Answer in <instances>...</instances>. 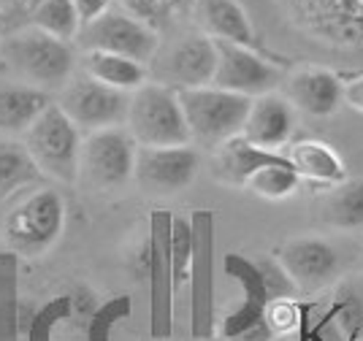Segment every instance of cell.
Here are the masks:
<instances>
[{
	"mask_svg": "<svg viewBox=\"0 0 363 341\" xmlns=\"http://www.w3.org/2000/svg\"><path fill=\"white\" fill-rule=\"evenodd\" d=\"M279 19L325 57L363 60V0H272Z\"/></svg>",
	"mask_w": 363,
	"mask_h": 341,
	"instance_id": "cell-1",
	"label": "cell"
},
{
	"mask_svg": "<svg viewBox=\"0 0 363 341\" xmlns=\"http://www.w3.org/2000/svg\"><path fill=\"white\" fill-rule=\"evenodd\" d=\"M3 60L14 68V74L38 89H62L74 76V49L68 41H60L38 28H22L3 38Z\"/></svg>",
	"mask_w": 363,
	"mask_h": 341,
	"instance_id": "cell-2",
	"label": "cell"
},
{
	"mask_svg": "<svg viewBox=\"0 0 363 341\" xmlns=\"http://www.w3.org/2000/svg\"><path fill=\"white\" fill-rule=\"evenodd\" d=\"M179 104L193 135V144L220 149L225 141L242 135L252 98L228 92L214 84L193 89H177Z\"/></svg>",
	"mask_w": 363,
	"mask_h": 341,
	"instance_id": "cell-3",
	"label": "cell"
},
{
	"mask_svg": "<svg viewBox=\"0 0 363 341\" xmlns=\"http://www.w3.org/2000/svg\"><path fill=\"white\" fill-rule=\"evenodd\" d=\"M128 133L138 147H187L193 135L182 111L179 92L168 84H144L130 95Z\"/></svg>",
	"mask_w": 363,
	"mask_h": 341,
	"instance_id": "cell-4",
	"label": "cell"
},
{
	"mask_svg": "<svg viewBox=\"0 0 363 341\" xmlns=\"http://www.w3.org/2000/svg\"><path fill=\"white\" fill-rule=\"evenodd\" d=\"M22 144L28 147L30 157L44 177L62 181V184L79 181V160H82L84 138L57 104H52L33 122Z\"/></svg>",
	"mask_w": 363,
	"mask_h": 341,
	"instance_id": "cell-5",
	"label": "cell"
},
{
	"mask_svg": "<svg viewBox=\"0 0 363 341\" xmlns=\"http://www.w3.org/2000/svg\"><path fill=\"white\" fill-rule=\"evenodd\" d=\"M65 228V203L55 190H35L9 214L3 236L9 247L22 257H38L49 252Z\"/></svg>",
	"mask_w": 363,
	"mask_h": 341,
	"instance_id": "cell-6",
	"label": "cell"
},
{
	"mask_svg": "<svg viewBox=\"0 0 363 341\" xmlns=\"http://www.w3.org/2000/svg\"><path fill=\"white\" fill-rule=\"evenodd\" d=\"M136 152L138 144L128 128H108L90 133L82 144L79 160V179L90 190H122L133 181L136 174Z\"/></svg>",
	"mask_w": 363,
	"mask_h": 341,
	"instance_id": "cell-7",
	"label": "cell"
},
{
	"mask_svg": "<svg viewBox=\"0 0 363 341\" xmlns=\"http://www.w3.org/2000/svg\"><path fill=\"white\" fill-rule=\"evenodd\" d=\"M130 95L133 92L106 87L95 82L92 76L79 74L71 76L68 84L60 89L57 106L79 130L90 135L98 130H108V128H122L130 111Z\"/></svg>",
	"mask_w": 363,
	"mask_h": 341,
	"instance_id": "cell-8",
	"label": "cell"
},
{
	"mask_svg": "<svg viewBox=\"0 0 363 341\" xmlns=\"http://www.w3.org/2000/svg\"><path fill=\"white\" fill-rule=\"evenodd\" d=\"M214 44H217L214 87L239 92L247 98H260L285 84V71L272 60L260 57L255 49L230 41H214Z\"/></svg>",
	"mask_w": 363,
	"mask_h": 341,
	"instance_id": "cell-9",
	"label": "cell"
},
{
	"mask_svg": "<svg viewBox=\"0 0 363 341\" xmlns=\"http://www.w3.org/2000/svg\"><path fill=\"white\" fill-rule=\"evenodd\" d=\"M79 38L87 52H108V55L136 60L141 65L157 55V30L125 11H111V9L95 22L84 25Z\"/></svg>",
	"mask_w": 363,
	"mask_h": 341,
	"instance_id": "cell-10",
	"label": "cell"
},
{
	"mask_svg": "<svg viewBox=\"0 0 363 341\" xmlns=\"http://www.w3.org/2000/svg\"><path fill=\"white\" fill-rule=\"evenodd\" d=\"M201 168V155L187 147H138L133 181L150 195H174L184 190Z\"/></svg>",
	"mask_w": 363,
	"mask_h": 341,
	"instance_id": "cell-11",
	"label": "cell"
},
{
	"mask_svg": "<svg viewBox=\"0 0 363 341\" xmlns=\"http://www.w3.org/2000/svg\"><path fill=\"white\" fill-rule=\"evenodd\" d=\"M279 263L298 287V296L328 287L339 274V255L325 238L318 236L290 238L279 250Z\"/></svg>",
	"mask_w": 363,
	"mask_h": 341,
	"instance_id": "cell-12",
	"label": "cell"
},
{
	"mask_svg": "<svg viewBox=\"0 0 363 341\" xmlns=\"http://www.w3.org/2000/svg\"><path fill=\"white\" fill-rule=\"evenodd\" d=\"M225 274L233 276L236 282L242 284L244 301L223 320V339L230 341L236 339L239 333H244L247 328L257 325L266 320L269 306L274 301L269 296V287L263 282V274L257 268L255 257H244V255H225Z\"/></svg>",
	"mask_w": 363,
	"mask_h": 341,
	"instance_id": "cell-13",
	"label": "cell"
},
{
	"mask_svg": "<svg viewBox=\"0 0 363 341\" xmlns=\"http://www.w3.org/2000/svg\"><path fill=\"white\" fill-rule=\"evenodd\" d=\"M163 82L174 89H193L206 87L214 82V71H217V44L212 35H184L179 44L168 49L166 60H163Z\"/></svg>",
	"mask_w": 363,
	"mask_h": 341,
	"instance_id": "cell-14",
	"label": "cell"
},
{
	"mask_svg": "<svg viewBox=\"0 0 363 341\" xmlns=\"http://www.w3.org/2000/svg\"><path fill=\"white\" fill-rule=\"evenodd\" d=\"M285 98L309 117H331L345 104V82L331 68H303L285 79Z\"/></svg>",
	"mask_w": 363,
	"mask_h": 341,
	"instance_id": "cell-15",
	"label": "cell"
},
{
	"mask_svg": "<svg viewBox=\"0 0 363 341\" xmlns=\"http://www.w3.org/2000/svg\"><path fill=\"white\" fill-rule=\"evenodd\" d=\"M293 128H296V114H293L290 101L285 95L269 92V95L252 98L242 138L266 152H285Z\"/></svg>",
	"mask_w": 363,
	"mask_h": 341,
	"instance_id": "cell-16",
	"label": "cell"
},
{
	"mask_svg": "<svg viewBox=\"0 0 363 341\" xmlns=\"http://www.w3.org/2000/svg\"><path fill=\"white\" fill-rule=\"evenodd\" d=\"M52 104V92L46 89L25 82H0V135H25Z\"/></svg>",
	"mask_w": 363,
	"mask_h": 341,
	"instance_id": "cell-17",
	"label": "cell"
},
{
	"mask_svg": "<svg viewBox=\"0 0 363 341\" xmlns=\"http://www.w3.org/2000/svg\"><path fill=\"white\" fill-rule=\"evenodd\" d=\"M277 163H288L285 152H266V149L250 144L242 135H236V138H230V141H225L223 147L217 149V155H214V177L220 181H225V184L244 187L247 179L252 177L255 171Z\"/></svg>",
	"mask_w": 363,
	"mask_h": 341,
	"instance_id": "cell-18",
	"label": "cell"
},
{
	"mask_svg": "<svg viewBox=\"0 0 363 341\" xmlns=\"http://www.w3.org/2000/svg\"><path fill=\"white\" fill-rule=\"evenodd\" d=\"M318 323L342 341H363V276H350L336 287Z\"/></svg>",
	"mask_w": 363,
	"mask_h": 341,
	"instance_id": "cell-19",
	"label": "cell"
},
{
	"mask_svg": "<svg viewBox=\"0 0 363 341\" xmlns=\"http://www.w3.org/2000/svg\"><path fill=\"white\" fill-rule=\"evenodd\" d=\"M198 11L203 19V28L209 30L214 41H230L257 49V35L250 14L239 0H198Z\"/></svg>",
	"mask_w": 363,
	"mask_h": 341,
	"instance_id": "cell-20",
	"label": "cell"
},
{
	"mask_svg": "<svg viewBox=\"0 0 363 341\" xmlns=\"http://www.w3.org/2000/svg\"><path fill=\"white\" fill-rule=\"evenodd\" d=\"M285 157L293 165V171L301 177V181L306 179V181H315V184L333 187V184H342L347 179L342 157L325 141H315V138L298 141L285 152Z\"/></svg>",
	"mask_w": 363,
	"mask_h": 341,
	"instance_id": "cell-21",
	"label": "cell"
},
{
	"mask_svg": "<svg viewBox=\"0 0 363 341\" xmlns=\"http://www.w3.org/2000/svg\"><path fill=\"white\" fill-rule=\"evenodd\" d=\"M84 74L106 87L122 89V92H136L147 82V71L141 62L120 57V55H108V52H87Z\"/></svg>",
	"mask_w": 363,
	"mask_h": 341,
	"instance_id": "cell-22",
	"label": "cell"
},
{
	"mask_svg": "<svg viewBox=\"0 0 363 341\" xmlns=\"http://www.w3.org/2000/svg\"><path fill=\"white\" fill-rule=\"evenodd\" d=\"M44 174L38 171L28 147L22 141L0 135V201H6L22 187L38 184Z\"/></svg>",
	"mask_w": 363,
	"mask_h": 341,
	"instance_id": "cell-23",
	"label": "cell"
},
{
	"mask_svg": "<svg viewBox=\"0 0 363 341\" xmlns=\"http://www.w3.org/2000/svg\"><path fill=\"white\" fill-rule=\"evenodd\" d=\"M323 220L342 230L363 228V179H345L342 184L328 187L323 201Z\"/></svg>",
	"mask_w": 363,
	"mask_h": 341,
	"instance_id": "cell-24",
	"label": "cell"
},
{
	"mask_svg": "<svg viewBox=\"0 0 363 341\" xmlns=\"http://www.w3.org/2000/svg\"><path fill=\"white\" fill-rule=\"evenodd\" d=\"M33 314L22 317V301L16 296L14 282V263L9 255H0V341H19L22 330L28 333Z\"/></svg>",
	"mask_w": 363,
	"mask_h": 341,
	"instance_id": "cell-25",
	"label": "cell"
},
{
	"mask_svg": "<svg viewBox=\"0 0 363 341\" xmlns=\"http://www.w3.org/2000/svg\"><path fill=\"white\" fill-rule=\"evenodd\" d=\"M30 25L68 44L82 33V19H79L74 0H35L30 11Z\"/></svg>",
	"mask_w": 363,
	"mask_h": 341,
	"instance_id": "cell-26",
	"label": "cell"
},
{
	"mask_svg": "<svg viewBox=\"0 0 363 341\" xmlns=\"http://www.w3.org/2000/svg\"><path fill=\"white\" fill-rule=\"evenodd\" d=\"M168 250H171L174 293H179L182 287L193 279V266H196V233H193L187 220H174L171 223Z\"/></svg>",
	"mask_w": 363,
	"mask_h": 341,
	"instance_id": "cell-27",
	"label": "cell"
},
{
	"mask_svg": "<svg viewBox=\"0 0 363 341\" xmlns=\"http://www.w3.org/2000/svg\"><path fill=\"white\" fill-rule=\"evenodd\" d=\"M301 184V177L293 171L290 163H277V165H266L255 171L252 177L247 179V190L255 193L257 198H266V201H282V198H290V195L298 190Z\"/></svg>",
	"mask_w": 363,
	"mask_h": 341,
	"instance_id": "cell-28",
	"label": "cell"
},
{
	"mask_svg": "<svg viewBox=\"0 0 363 341\" xmlns=\"http://www.w3.org/2000/svg\"><path fill=\"white\" fill-rule=\"evenodd\" d=\"M74 314V296H57L46 301V306L35 309L30 325H28V341H55V330L62 320Z\"/></svg>",
	"mask_w": 363,
	"mask_h": 341,
	"instance_id": "cell-29",
	"label": "cell"
},
{
	"mask_svg": "<svg viewBox=\"0 0 363 341\" xmlns=\"http://www.w3.org/2000/svg\"><path fill=\"white\" fill-rule=\"evenodd\" d=\"M130 314V298L117 296L101 303L95 312L90 314V323H87V341H111V330L114 325L125 320Z\"/></svg>",
	"mask_w": 363,
	"mask_h": 341,
	"instance_id": "cell-30",
	"label": "cell"
},
{
	"mask_svg": "<svg viewBox=\"0 0 363 341\" xmlns=\"http://www.w3.org/2000/svg\"><path fill=\"white\" fill-rule=\"evenodd\" d=\"M117 3L122 6L125 14H130L133 19L150 25V28H157L168 11L166 0H117Z\"/></svg>",
	"mask_w": 363,
	"mask_h": 341,
	"instance_id": "cell-31",
	"label": "cell"
},
{
	"mask_svg": "<svg viewBox=\"0 0 363 341\" xmlns=\"http://www.w3.org/2000/svg\"><path fill=\"white\" fill-rule=\"evenodd\" d=\"M130 268H133V276L136 279H150V271H152V236L144 238L141 241V247H138L133 257H130Z\"/></svg>",
	"mask_w": 363,
	"mask_h": 341,
	"instance_id": "cell-32",
	"label": "cell"
},
{
	"mask_svg": "<svg viewBox=\"0 0 363 341\" xmlns=\"http://www.w3.org/2000/svg\"><path fill=\"white\" fill-rule=\"evenodd\" d=\"M76 11H79V19H82V28L95 22L101 14H106L111 0H74Z\"/></svg>",
	"mask_w": 363,
	"mask_h": 341,
	"instance_id": "cell-33",
	"label": "cell"
},
{
	"mask_svg": "<svg viewBox=\"0 0 363 341\" xmlns=\"http://www.w3.org/2000/svg\"><path fill=\"white\" fill-rule=\"evenodd\" d=\"M277 339H279V336H277V330L269 325V320H263V323L247 328L244 333H239L236 339H230V341H277Z\"/></svg>",
	"mask_w": 363,
	"mask_h": 341,
	"instance_id": "cell-34",
	"label": "cell"
},
{
	"mask_svg": "<svg viewBox=\"0 0 363 341\" xmlns=\"http://www.w3.org/2000/svg\"><path fill=\"white\" fill-rule=\"evenodd\" d=\"M345 104L363 114V74L345 82Z\"/></svg>",
	"mask_w": 363,
	"mask_h": 341,
	"instance_id": "cell-35",
	"label": "cell"
},
{
	"mask_svg": "<svg viewBox=\"0 0 363 341\" xmlns=\"http://www.w3.org/2000/svg\"><path fill=\"white\" fill-rule=\"evenodd\" d=\"M3 25H6V14H3V9H0V33H3Z\"/></svg>",
	"mask_w": 363,
	"mask_h": 341,
	"instance_id": "cell-36",
	"label": "cell"
},
{
	"mask_svg": "<svg viewBox=\"0 0 363 341\" xmlns=\"http://www.w3.org/2000/svg\"><path fill=\"white\" fill-rule=\"evenodd\" d=\"M9 3H35V0H9Z\"/></svg>",
	"mask_w": 363,
	"mask_h": 341,
	"instance_id": "cell-37",
	"label": "cell"
},
{
	"mask_svg": "<svg viewBox=\"0 0 363 341\" xmlns=\"http://www.w3.org/2000/svg\"><path fill=\"white\" fill-rule=\"evenodd\" d=\"M168 6H174V3H182V0H166Z\"/></svg>",
	"mask_w": 363,
	"mask_h": 341,
	"instance_id": "cell-38",
	"label": "cell"
}]
</instances>
